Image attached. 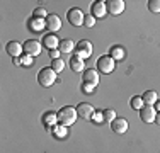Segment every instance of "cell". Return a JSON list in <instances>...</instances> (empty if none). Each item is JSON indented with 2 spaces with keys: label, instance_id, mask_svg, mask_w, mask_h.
Listing matches in <instances>:
<instances>
[{
  "label": "cell",
  "instance_id": "obj_22",
  "mask_svg": "<svg viewBox=\"0 0 160 153\" xmlns=\"http://www.w3.org/2000/svg\"><path fill=\"white\" fill-rule=\"evenodd\" d=\"M56 121H58V116H56V114H53L51 111H48V112L44 114V117H43V122L46 126H53Z\"/></svg>",
  "mask_w": 160,
  "mask_h": 153
},
{
  "label": "cell",
  "instance_id": "obj_15",
  "mask_svg": "<svg viewBox=\"0 0 160 153\" xmlns=\"http://www.w3.org/2000/svg\"><path fill=\"white\" fill-rule=\"evenodd\" d=\"M70 68H72V72H75V73H80V72H85V60H82L80 56H77V55H73L70 58Z\"/></svg>",
  "mask_w": 160,
  "mask_h": 153
},
{
  "label": "cell",
  "instance_id": "obj_13",
  "mask_svg": "<svg viewBox=\"0 0 160 153\" xmlns=\"http://www.w3.org/2000/svg\"><path fill=\"white\" fill-rule=\"evenodd\" d=\"M5 49L12 58H19V56L22 55V51H24V44H21L19 41H9L5 46Z\"/></svg>",
  "mask_w": 160,
  "mask_h": 153
},
{
  "label": "cell",
  "instance_id": "obj_32",
  "mask_svg": "<svg viewBox=\"0 0 160 153\" xmlns=\"http://www.w3.org/2000/svg\"><path fill=\"white\" fill-rule=\"evenodd\" d=\"M21 63H22V61L19 60V58H14V65H21Z\"/></svg>",
  "mask_w": 160,
  "mask_h": 153
},
{
  "label": "cell",
  "instance_id": "obj_29",
  "mask_svg": "<svg viewBox=\"0 0 160 153\" xmlns=\"http://www.w3.org/2000/svg\"><path fill=\"white\" fill-rule=\"evenodd\" d=\"M49 58L58 60L60 58V49H51V51H49Z\"/></svg>",
  "mask_w": 160,
  "mask_h": 153
},
{
  "label": "cell",
  "instance_id": "obj_4",
  "mask_svg": "<svg viewBox=\"0 0 160 153\" xmlns=\"http://www.w3.org/2000/svg\"><path fill=\"white\" fill-rule=\"evenodd\" d=\"M114 67H116V61H114L109 55H102L101 58H97V72H102V73H112Z\"/></svg>",
  "mask_w": 160,
  "mask_h": 153
},
{
  "label": "cell",
  "instance_id": "obj_27",
  "mask_svg": "<svg viewBox=\"0 0 160 153\" xmlns=\"http://www.w3.org/2000/svg\"><path fill=\"white\" fill-rule=\"evenodd\" d=\"M94 24H96V17H92V15H85V19H83V26L85 27H94Z\"/></svg>",
  "mask_w": 160,
  "mask_h": 153
},
{
  "label": "cell",
  "instance_id": "obj_24",
  "mask_svg": "<svg viewBox=\"0 0 160 153\" xmlns=\"http://www.w3.org/2000/svg\"><path fill=\"white\" fill-rule=\"evenodd\" d=\"M51 68L56 72V73H60V72H63V70H65V61H63L62 58L53 60V61H51Z\"/></svg>",
  "mask_w": 160,
  "mask_h": 153
},
{
  "label": "cell",
  "instance_id": "obj_9",
  "mask_svg": "<svg viewBox=\"0 0 160 153\" xmlns=\"http://www.w3.org/2000/svg\"><path fill=\"white\" fill-rule=\"evenodd\" d=\"M155 117H157V111H155L153 106H143L140 109V119L143 122H147V124L155 122Z\"/></svg>",
  "mask_w": 160,
  "mask_h": 153
},
{
  "label": "cell",
  "instance_id": "obj_19",
  "mask_svg": "<svg viewBox=\"0 0 160 153\" xmlns=\"http://www.w3.org/2000/svg\"><path fill=\"white\" fill-rule=\"evenodd\" d=\"M109 56H111L114 61H121V60H124V56H126V51H124V48H121V46H112Z\"/></svg>",
  "mask_w": 160,
  "mask_h": 153
},
{
  "label": "cell",
  "instance_id": "obj_20",
  "mask_svg": "<svg viewBox=\"0 0 160 153\" xmlns=\"http://www.w3.org/2000/svg\"><path fill=\"white\" fill-rule=\"evenodd\" d=\"M77 48V44L73 43L72 39H62L60 41V53H72L73 49Z\"/></svg>",
  "mask_w": 160,
  "mask_h": 153
},
{
  "label": "cell",
  "instance_id": "obj_14",
  "mask_svg": "<svg viewBox=\"0 0 160 153\" xmlns=\"http://www.w3.org/2000/svg\"><path fill=\"white\" fill-rule=\"evenodd\" d=\"M111 129L116 135H123V133L128 131V121L124 117H116L112 122H111Z\"/></svg>",
  "mask_w": 160,
  "mask_h": 153
},
{
  "label": "cell",
  "instance_id": "obj_8",
  "mask_svg": "<svg viewBox=\"0 0 160 153\" xmlns=\"http://www.w3.org/2000/svg\"><path fill=\"white\" fill-rule=\"evenodd\" d=\"M90 15L96 19H106V15H108V7H106V2H102V0H97V2L92 3V7H90Z\"/></svg>",
  "mask_w": 160,
  "mask_h": 153
},
{
  "label": "cell",
  "instance_id": "obj_3",
  "mask_svg": "<svg viewBox=\"0 0 160 153\" xmlns=\"http://www.w3.org/2000/svg\"><path fill=\"white\" fill-rule=\"evenodd\" d=\"M82 83L85 85L87 92L94 90L96 87L99 85V72L94 70V68H89L82 73Z\"/></svg>",
  "mask_w": 160,
  "mask_h": 153
},
{
  "label": "cell",
  "instance_id": "obj_2",
  "mask_svg": "<svg viewBox=\"0 0 160 153\" xmlns=\"http://www.w3.org/2000/svg\"><path fill=\"white\" fill-rule=\"evenodd\" d=\"M56 78H58V73H56L51 67L41 68L39 73H38V82H39V85L46 87V89H48V87H51L53 83L56 82Z\"/></svg>",
  "mask_w": 160,
  "mask_h": 153
},
{
  "label": "cell",
  "instance_id": "obj_30",
  "mask_svg": "<svg viewBox=\"0 0 160 153\" xmlns=\"http://www.w3.org/2000/svg\"><path fill=\"white\" fill-rule=\"evenodd\" d=\"M155 122L160 126V112H157V117H155Z\"/></svg>",
  "mask_w": 160,
  "mask_h": 153
},
{
  "label": "cell",
  "instance_id": "obj_28",
  "mask_svg": "<svg viewBox=\"0 0 160 153\" xmlns=\"http://www.w3.org/2000/svg\"><path fill=\"white\" fill-rule=\"evenodd\" d=\"M21 61H22V65H28V67H29V65H32V56L31 55H26Z\"/></svg>",
  "mask_w": 160,
  "mask_h": 153
},
{
  "label": "cell",
  "instance_id": "obj_25",
  "mask_svg": "<svg viewBox=\"0 0 160 153\" xmlns=\"http://www.w3.org/2000/svg\"><path fill=\"white\" fill-rule=\"evenodd\" d=\"M148 10L153 14H160V0H148Z\"/></svg>",
  "mask_w": 160,
  "mask_h": 153
},
{
  "label": "cell",
  "instance_id": "obj_21",
  "mask_svg": "<svg viewBox=\"0 0 160 153\" xmlns=\"http://www.w3.org/2000/svg\"><path fill=\"white\" fill-rule=\"evenodd\" d=\"M143 99H142V95H133L131 99H129V107L131 109H136V111H140L143 107Z\"/></svg>",
  "mask_w": 160,
  "mask_h": 153
},
{
  "label": "cell",
  "instance_id": "obj_31",
  "mask_svg": "<svg viewBox=\"0 0 160 153\" xmlns=\"http://www.w3.org/2000/svg\"><path fill=\"white\" fill-rule=\"evenodd\" d=\"M155 111H158V112H160V101H157V104H155Z\"/></svg>",
  "mask_w": 160,
  "mask_h": 153
},
{
  "label": "cell",
  "instance_id": "obj_12",
  "mask_svg": "<svg viewBox=\"0 0 160 153\" xmlns=\"http://www.w3.org/2000/svg\"><path fill=\"white\" fill-rule=\"evenodd\" d=\"M106 7H108V12L111 15H119L124 12V2L123 0H108L106 2Z\"/></svg>",
  "mask_w": 160,
  "mask_h": 153
},
{
  "label": "cell",
  "instance_id": "obj_11",
  "mask_svg": "<svg viewBox=\"0 0 160 153\" xmlns=\"http://www.w3.org/2000/svg\"><path fill=\"white\" fill-rule=\"evenodd\" d=\"M44 22H46V29L51 31V34L58 32V31L62 29V19H60L56 14H49L48 17L44 19Z\"/></svg>",
  "mask_w": 160,
  "mask_h": 153
},
{
  "label": "cell",
  "instance_id": "obj_7",
  "mask_svg": "<svg viewBox=\"0 0 160 153\" xmlns=\"http://www.w3.org/2000/svg\"><path fill=\"white\" fill-rule=\"evenodd\" d=\"M92 51H94V46L90 41H87V39H83V41H78V44H77V53L75 55L80 56L82 60H87L90 55H92Z\"/></svg>",
  "mask_w": 160,
  "mask_h": 153
},
{
  "label": "cell",
  "instance_id": "obj_18",
  "mask_svg": "<svg viewBox=\"0 0 160 153\" xmlns=\"http://www.w3.org/2000/svg\"><path fill=\"white\" fill-rule=\"evenodd\" d=\"M44 27H46V22H44V19H36V17H32L31 21H29V29H31L32 32H41Z\"/></svg>",
  "mask_w": 160,
  "mask_h": 153
},
{
  "label": "cell",
  "instance_id": "obj_26",
  "mask_svg": "<svg viewBox=\"0 0 160 153\" xmlns=\"http://www.w3.org/2000/svg\"><path fill=\"white\" fill-rule=\"evenodd\" d=\"M32 15H34L36 19H46L49 14L46 12V9H44V7H38V9H34Z\"/></svg>",
  "mask_w": 160,
  "mask_h": 153
},
{
  "label": "cell",
  "instance_id": "obj_17",
  "mask_svg": "<svg viewBox=\"0 0 160 153\" xmlns=\"http://www.w3.org/2000/svg\"><path fill=\"white\" fill-rule=\"evenodd\" d=\"M142 99H143V104L145 106H155V104H157V101H158V95H157V92H155V90H147L142 95Z\"/></svg>",
  "mask_w": 160,
  "mask_h": 153
},
{
  "label": "cell",
  "instance_id": "obj_10",
  "mask_svg": "<svg viewBox=\"0 0 160 153\" xmlns=\"http://www.w3.org/2000/svg\"><path fill=\"white\" fill-rule=\"evenodd\" d=\"M43 49V43H39L38 39H28L24 43V51L31 56H38Z\"/></svg>",
  "mask_w": 160,
  "mask_h": 153
},
{
  "label": "cell",
  "instance_id": "obj_1",
  "mask_svg": "<svg viewBox=\"0 0 160 153\" xmlns=\"http://www.w3.org/2000/svg\"><path fill=\"white\" fill-rule=\"evenodd\" d=\"M58 116V122L67 128V126H72L78 117V112H77V107H72V106H67V107H62V109L56 112Z\"/></svg>",
  "mask_w": 160,
  "mask_h": 153
},
{
  "label": "cell",
  "instance_id": "obj_23",
  "mask_svg": "<svg viewBox=\"0 0 160 153\" xmlns=\"http://www.w3.org/2000/svg\"><path fill=\"white\" fill-rule=\"evenodd\" d=\"M102 119H104L106 122H112L114 119H116V111H114V109L102 111Z\"/></svg>",
  "mask_w": 160,
  "mask_h": 153
},
{
  "label": "cell",
  "instance_id": "obj_5",
  "mask_svg": "<svg viewBox=\"0 0 160 153\" xmlns=\"http://www.w3.org/2000/svg\"><path fill=\"white\" fill-rule=\"evenodd\" d=\"M77 112H78V117H82L85 121H92L94 116H96V109L89 102H80L77 106Z\"/></svg>",
  "mask_w": 160,
  "mask_h": 153
},
{
  "label": "cell",
  "instance_id": "obj_6",
  "mask_svg": "<svg viewBox=\"0 0 160 153\" xmlns=\"http://www.w3.org/2000/svg\"><path fill=\"white\" fill-rule=\"evenodd\" d=\"M67 19H68V22H70L73 27H80V26L83 24V19H85V15H83V12L78 9V7H73V9L68 10Z\"/></svg>",
  "mask_w": 160,
  "mask_h": 153
},
{
  "label": "cell",
  "instance_id": "obj_16",
  "mask_svg": "<svg viewBox=\"0 0 160 153\" xmlns=\"http://www.w3.org/2000/svg\"><path fill=\"white\" fill-rule=\"evenodd\" d=\"M43 46L48 49V51H51V49H58L60 48V41L58 37L55 36V34H46V36L43 37Z\"/></svg>",
  "mask_w": 160,
  "mask_h": 153
}]
</instances>
